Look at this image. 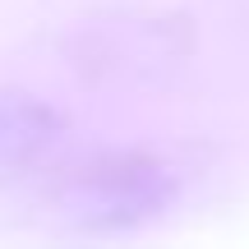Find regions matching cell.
I'll list each match as a JSON object with an SVG mask.
<instances>
[{
    "mask_svg": "<svg viewBox=\"0 0 249 249\" xmlns=\"http://www.w3.org/2000/svg\"><path fill=\"white\" fill-rule=\"evenodd\" d=\"M176 198V171L148 152H107L79 161L60 185V208L83 226H139Z\"/></svg>",
    "mask_w": 249,
    "mask_h": 249,
    "instance_id": "obj_1",
    "label": "cell"
},
{
    "mask_svg": "<svg viewBox=\"0 0 249 249\" xmlns=\"http://www.w3.org/2000/svg\"><path fill=\"white\" fill-rule=\"evenodd\" d=\"M65 116L28 92H0V185L37 171L65 139Z\"/></svg>",
    "mask_w": 249,
    "mask_h": 249,
    "instance_id": "obj_2",
    "label": "cell"
}]
</instances>
